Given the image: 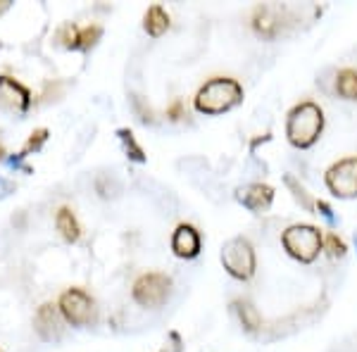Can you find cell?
Returning a JSON list of instances; mask_svg holds the SVG:
<instances>
[{"instance_id":"1","label":"cell","mask_w":357,"mask_h":352,"mask_svg":"<svg viewBox=\"0 0 357 352\" xmlns=\"http://www.w3.org/2000/svg\"><path fill=\"white\" fill-rule=\"evenodd\" d=\"M241 102H243V86L231 77H212L193 95L195 112L207 114V117L231 112Z\"/></svg>"},{"instance_id":"2","label":"cell","mask_w":357,"mask_h":352,"mask_svg":"<svg viewBox=\"0 0 357 352\" xmlns=\"http://www.w3.org/2000/svg\"><path fill=\"white\" fill-rule=\"evenodd\" d=\"M324 131V109L312 100L293 105L286 114V141L298 150H307Z\"/></svg>"},{"instance_id":"3","label":"cell","mask_w":357,"mask_h":352,"mask_svg":"<svg viewBox=\"0 0 357 352\" xmlns=\"http://www.w3.org/2000/svg\"><path fill=\"white\" fill-rule=\"evenodd\" d=\"M281 247L296 262L312 264L324 252V231L312 224H293L281 234Z\"/></svg>"},{"instance_id":"4","label":"cell","mask_w":357,"mask_h":352,"mask_svg":"<svg viewBox=\"0 0 357 352\" xmlns=\"http://www.w3.org/2000/svg\"><path fill=\"white\" fill-rule=\"evenodd\" d=\"M222 267L236 281H250L257 271L255 247L245 236H234L222 245Z\"/></svg>"},{"instance_id":"5","label":"cell","mask_w":357,"mask_h":352,"mask_svg":"<svg viewBox=\"0 0 357 352\" xmlns=\"http://www.w3.org/2000/svg\"><path fill=\"white\" fill-rule=\"evenodd\" d=\"M172 296V279L162 271H146L131 286V298L146 309H158Z\"/></svg>"},{"instance_id":"6","label":"cell","mask_w":357,"mask_h":352,"mask_svg":"<svg viewBox=\"0 0 357 352\" xmlns=\"http://www.w3.org/2000/svg\"><path fill=\"white\" fill-rule=\"evenodd\" d=\"M57 309H60L62 321H67L74 328H84L96 319V303L84 288H67L57 298Z\"/></svg>"},{"instance_id":"7","label":"cell","mask_w":357,"mask_h":352,"mask_svg":"<svg viewBox=\"0 0 357 352\" xmlns=\"http://www.w3.org/2000/svg\"><path fill=\"white\" fill-rule=\"evenodd\" d=\"M324 183L333 198L353 200L357 198V155L341 158L324 174Z\"/></svg>"},{"instance_id":"8","label":"cell","mask_w":357,"mask_h":352,"mask_svg":"<svg viewBox=\"0 0 357 352\" xmlns=\"http://www.w3.org/2000/svg\"><path fill=\"white\" fill-rule=\"evenodd\" d=\"M29 107H31V91L8 74H0V109L10 114H26Z\"/></svg>"},{"instance_id":"9","label":"cell","mask_w":357,"mask_h":352,"mask_svg":"<svg viewBox=\"0 0 357 352\" xmlns=\"http://www.w3.org/2000/svg\"><path fill=\"white\" fill-rule=\"evenodd\" d=\"M234 198L236 203L250 210L252 215H262L274 203V188L269 183H245V186L236 188Z\"/></svg>"},{"instance_id":"10","label":"cell","mask_w":357,"mask_h":352,"mask_svg":"<svg viewBox=\"0 0 357 352\" xmlns=\"http://www.w3.org/2000/svg\"><path fill=\"white\" fill-rule=\"evenodd\" d=\"M172 252L178 259H195L203 250V238H200V231L193 224H178L172 234Z\"/></svg>"},{"instance_id":"11","label":"cell","mask_w":357,"mask_h":352,"mask_svg":"<svg viewBox=\"0 0 357 352\" xmlns=\"http://www.w3.org/2000/svg\"><path fill=\"white\" fill-rule=\"evenodd\" d=\"M33 331L36 336L45 340V343H55L62 336V316L57 305L53 303H43L41 307L33 314Z\"/></svg>"},{"instance_id":"12","label":"cell","mask_w":357,"mask_h":352,"mask_svg":"<svg viewBox=\"0 0 357 352\" xmlns=\"http://www.w3.org/2000/svg\"><path fill=\"white\" fill-rule=\"evenodd\" d=\"M279 15L272 5H257L252 13V31L257 33L264 41H272L279 36Z\"/></svg>"},{"instance_id":"13","label":"cell","mask_w":357,"mask_h":352,"mask_svg":"<svg viewBox=\"0 0 357 352\" xmlns=\"http://www.w3.org/2000/svg\"><path fill=\"white\" fill-rule=\"evenodd\" d=\"M231 309L236 312L241 326H243L248 333H257L262 328V314L248 298H236L231 303Z\"/></svg>"},{"instance_id":"14","label":"cell","mask_w":357,"mask_h":352,"mask_svg":"<svg viewBox=\"0 0 357 352\" xmlns=\"http://www.w3.org/2000/svg\"><path fill=\"white\" fill-rule=\"evenodd\" d=\"M169 24H172L169 15H167V10L162 5H151V8L146 10V15H143V29H146V33L153 38H160L162 33H167Z\"/></svg>"},{"instance_id":"15","label":"cell","mask_w":357,"mask_h":352,"mask_svg":"<svg viewBox=\"0 0 357 352\" xmlns=\"http://www.w3.org/2000/svg\"><path fill=\"white\" fill-rule=\"evenodd\" d=\"M55 229L60 231V236L67 243H79V238H82V227L69 207H60L55 212Z\"/></svg>"},{"instance_id":"16","label":"cell","mask_w":357,"mask_h":352,"mask_svg":"<svg viewBox=\"0 0 357 352\" xmlns=\"http://www.w3.org/2000/svg\"><path fill=\"white\" fill-rule=\"evenodd\" d=\"M336 93L343 100H357V69L345 67L336 74Z\"/></svg>"},{"instance_id":"17","label":"cell","mask_w":357,"mask_h":352,"mask_svg":"<svg viewBox=\"0 0 357 352\" xmlns=\"http://www.w3.org/2000/svg\"><path fill=\"white\" fill-rule=\"evenodd\" d=\"M57 45H62L65 50H82V26L74 22H65L55 33Z\"/></svg>"},{"instance_id":"18","label":"cell","mask_w":357,"mask_h":352,"mask_svg":"<svg viewBox=\"0 0 357 352\" xmlns=\"http://www.w3.org/2000/svg\"><path fill=\"white\" fill-rule=\"evenodd\" d=\"M284 183H286V188L291 190L293 200H296V203L301 205L305 212H317V210H314V203H317V200L307 193V188H305L296 176H293V174H284Z\"/></svg>"},{"instance_id":"19","label":"cell","mask_w":357,"mask_h":352,"mask_svg":"<svg viewBox=\"0 0 357 352\" xmlns=\"http://www.w3.org/2000/svg\"><path fill=\"white\" fill-rule=\"evenodd\" d=\"M117 138H119V143H122V148H124V155L131 160V162H138V164L146 162L148 158H146V153H143V148L138 146L134 131H131V129H117Z\"/></svg>"},{"instance_id":"20","label":"cell","mask_w":357,"mask_h":352,"mask_svg":"<svg viewBox=\"0 0 357 352\" xmlns=\"http://www.w3.org/2000/svg\"><path fill=\"white\" fill-rule=\"evenodd\" d=\"M48 136H50V131L45 129V126H41V129H36V131H31V136H29V141L24 143V148L20 150V158H29L31 153H38V150L43 148V143L48 141Z\"/></svg>"},{"instance_id":"21","label":"cell","mask_w":357,"mask_h":352,"mask_svg":"<svg viewBox=\"0 0 357 352\" xmlns=\"http://www.w3.org/2000/svg\"><path fill=\"white\" fill-rule=\"evenodd\" d=\"M324 252L333 259H341L348 252V245H345V240L336 231H329V234H324Z\"/></svg>"},{"instance_id":"22","label":"cell","mask_w":357,"mask_h":352,"mask_svg":"<svg viewBox=\"0 0 357 352\" xmlns=\"http://www.w3.org/2000/svg\"><path fill=\"white\" fill-rule=\"evenodd\" d=\"M100 38H102V26L100 24L82 26V50H84V53H89L91 48H96Z\"/></svg>"},{"instance_id":"23","label":"cell","mask_w":357,"mask_h":352,"mask_svg":"<svg viewBox=\"0 0 357 352\" xmlns=\"http://www.w3.org/2000/svg\"><path fill=\"white\" fill-rule=\"evenodd\" d=\"M314 210H317V215H321L326 219V224H329V227L333 229L338 224V219H336V215H333V207L326 203V200H317L314 203Z\"/></svg>"},{"instance_id":"24","label":"cell","mask_w":357,"mask_h":352,"mask_svg":"<svg viewBox=\"0 0 357 352\" xmlns=\"http://www.w3.org/2000/svg\"><path fill=\"white\" fill-rule=\"evenodd\" d=\"M186 117V109H183V100L181 98H174V100L169 102V107H167V119L169 122H178V119Z\"/></svg>"},{"instance_id":"25","label":"cell","mask_w":357,"mask_h":352,"mask_svg":"<svg viewBox=\"0 0 357 352\" xmlns=\"http://www.w3.org/2000/svg\"><path fill=\"white\" fill-rule=\"evenodd\" d=\"M167 340H169V343H167L160 352H183V338H181V333H178V331H169Z\"/></svg>"},{"instance_id":"26","label":"cell","mask_w":357,"mask_h":352,"mask_svg":"<svg viewBox=\"0 0 357 352\" xmlns=\"http://www.w3.org/2000/svg\"><path fill=\"white\" fill-rule=\"evenodd\" d=\"M10 8H13V3H10V0H0V15L8 13Z\"/></svg>"},{"instance_id":"27","label":"cell","mask_w":357,"mask_h":352,"mask_svg":"<svg viewBox=\"0 0 357 352\" xmlns=\"http://www.w3.org/2000/svg\"><path fill=\"white\" fill-rule=\"evenodd\" d=\"M5 160V150H3V146H0V162Z\"/></svg>"},{"instance_id":"28","label":"cell","mask_w":357,"mask_h":352,"mask_svg":"<svg viewBox=\"0 0 357 352\" xmlns=\"http://www.w3.org/2000/svg\"><path fill=\"white\" fill-rule=\"evenodd\" d=\"M355 247H357V234H355Z\"/></svg>"}]
</instances>
